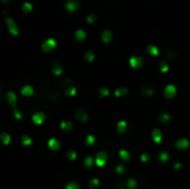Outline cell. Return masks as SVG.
Here are the masks:
<instances>
[{
  "instance_id": "obj_31",
  "label": "cell",
  "mask_w": 190,
  "mask_h": 189,
  "mask_svg": "<svg viewBox=\"0 0 190 189\" xmlns=\"http://www.w3.org/2000/svg\"><path fill=\"white\" fill-rule=\"evenodd\" d=\"M86 144H87L88 146H94L95 144H96V137H95L94 135H88V136L86 137Z\"/></svg>"
},
{
  "instance_id": "obj_22",
  "label": "cell",
  "mask_w": 190,
  "mask_h": 189,
  "mask_svg": "<svg viewBox=\"0 0 190 189\" xmlns=\"http://www.w3.org/2000/svg\"><path fill=\"white\" fill-rule=\"evenodd\" d=\"M83 166L87 169H91L95 166V158L92 156H87L85 161H83Z\"/></svg>"
},
{
  "instance_id": "obj_20",
  "label": "cell",
  "mask_w": 190,
  "mask_h": 189,
  "mask_svg": "<svg viewBox=\"0 0 190 189\" xmlns=\"http://www.w3.org/2000/svg\"><path fill=\"white\" fill-rule=\"evenodd\" d=\"M100 185H101V181H100L99 178L94 177L90 179V181H89V183H88V187H89L90 189H97L98 187H100Z\"/></svg>"
},
{
  "instance_id": "obj_13",
  "label": "cell",
  "mask_w": 190,
  "mask_h": 189,
  "mask_svg": "<svg viewBox=\"0 0 190 189\" xmlns=\"http://www.w3.org/2000/svg\"><path fill=\"white\" fill-rule=\"evenodd\" d=\"M46 120V116H45L44 112H41V111H38V112H36L33 116H32V121L33 124L36 125H42Z\"/></svg>"
},
{
  "instance_id": "obj_14",
  "label": "cell",
  "mask_w": 190,
  "mask_h": 189,
  "mask_svg": "<svg viewBox=\"0 0 190 189\" xmlns=\"http://www.w3.org/2000/svg\"><path fill=\"white\" fill-rule=\"evenodd\" d=\"M129 65L132 68H140L142 67L143 60L141 57H131V58L129 59Z\"/></svg>"
},
{
  "instance_id": "obj_9",
  "label": "cell",
  "mask_w": 190,
  "mask_h": 189,
  "mask_svg": "<svg viewBox=\"0 0 190 189\" xmlns=\"http://www.w3.org/2000/svg\"><path fill=\"white\" fill-rule=\"evenodd\" d=\"M66 9H67L69 12H76L80 7V2L78 0H69L66 2Z\"/></svg>"
},
{
  "instance_id": "obj_37",
  "label": "cell",
  "mask_w": 190,
  "mask_h": 189,
  "mask_svg": "<svg viewBox=\"0 0 190 189\" xmlns=\"http://www.w3.org/2000/svg\"><path fill=\"white\" fill-rule=\"evenodd\" d=\"M67 157L69 160H75L77 158V152L76 151H73V150H69L67 152Z\"/></svg>"
},
{
  "instance_id": "obj_4",
  "label": "cell",
  "mask_w": 190,
  "mask_h": 189,
  "mask_svg": "<svg viewBox=\"0 0 190 189\" xmlns=\"http://www.w3.org/2000/svg\"><path fill=\"white\" fill-rule=\"evenodd\" d=\"M117 156H118V159L123 163H128L130 160H131V151L129 150V149H126V148H120L118 149L117 151Z\"/></svg>"
},
{
  "instance_id": "obj_32",
  "label": "cell",
  "mask_w": 190,
  "mask_h": 189,
  "mask_svg": "<svg viewBox=\"0 0 190 189\" xmlns=\"http://www.w3.org/2000/svg\"><path fill=\"white\" fill-rule=\"evenodd\" d=\"M64 93H66V95H67L68 97H73L77 93V88L76 87H68Z\"/></svg>"
},
{
  "instance_id": "obj_2",
  "label": "cell",
  "mask_w": 190,
  "mask_h": 189,
  "mask_svg": "<svg viewBox=\"0 0 190 189\" xmlns=\"http://www.w3.org/2000/svg\"><path fill=\"white\" fill-rule=\"evenodd\" d=\"M109 154L106 150H100L98 151L96 158H95V165H96L98 168H105L107 166V163L109 161Z\"/></svg>"
},
{
  "instance_id": "obj_19",
  "label": "cell",
  "mask_w": 190,
  "mask_h": 189,
  "mask_svg": "<svg viewBox=\"0 0 190 189\" xmlns=\"http://www.w3.org/2000/svg\"><path fill=\"white\" fill-rule=\"evenodd\" d=\"M33 93H35L33 88H32V86H29V85H27V86L22 87V89H21V95H22V96L30 97L33 95Z\"/></svg>"
},
{
  "instance_id": "obj_12",
  "label": "cell",
  "mask_w": 190,
  "mask_h": 189,
  "mask_svg": "<svg viewBox=\"0 0 190 189\" xmlns=\"http://www.w3.org/2000/svg\"><path fill=\"white\" fill-rule=\"evenodd\" d=\"M158 122L159 124H161V125H168L170 121H171V119H173V117H171V115L170 113H168V112H162V113H160L158 116Z\"/></svg>"
},
{
  "instance_id": "obj_17",
  "label": "cell",
  "mask_w": 190,
  "mask_h": 189,
  "mask_svg": "<svg viewBox=\"0 0 190 189\" xmlns=\"http://www.w3.org/2000/svg\"><path fill=\"white\" fill-rule=\"evenodd\" d=\"M7 101L12 106V107L16 108V104H17V96L14 91H9L7 93Z\"/></svg>"
},
{
  "instance_id": "obj_3",
  "label": "cell",
  "mask_w": 190,
  "mask_h": 189,
  "mask_svg": "<svg viewBox=\"0 0 190 189\" xmlns=\"http://www.w3.org/2000/svg\"><path fill=\"white\" fill-rule=\"evenodd\" d=\"M150 139L151 141L155 145H162L164 144V140H165V136H164V132L161 130L160 128L158 127H155V128L151 129V132H150Z\"/></svg>"
},
{
  "instance_id": "obj_30",
  "label": "cell",
  "mask_w": 190,
  "mask_h": 189,
  "mask_svg": "<svg viewBox=\"0 0 190 189\" xmlns=\"http://www.w3.org/2000/svg\"><path fill=\"white\" fill-rule=\"evenodd\" d=\"M127 93H128V89H127L126 87H121V88H119V89H117V90H114V96L121 97V96H123V95H126Z\"/></svg>"
},
{
  "instance_id": "obj_38",
  "label": "cell",
  "mask_w": 190,
  "mask_h": 189,
  "mask_svg": "<svg viewBox=\"0 0 190 189\" xmlns=\"http://www.w3.org/2000/svg\"><path fill=\"white\" fill-rule=\"evenodd\" d=\"M99 93H100V97H107V96H109V90L107 88L103 87V88H100Z\"/></svg>"
},
{
  "instance_id": "obj_16",
  "label": "cell",
  "mask_w": 190,
  "mask_h": 189,
  "mask_svg": "<svg viewBox=\"0 0 190 189\" xmlns=\"http://www.w3.org/2000/svg\"><path fill=\"white\" fill-rule=\"evenodd\" d=\"M48 147H49L51 150L57 151L60 149V143L56 138H50L49 141H48Z\"/></svg>"
},
{
  "instance_id": "obj_40",
  "label": "cell",
  "mask_w": 190,
  "mask_h": 189,
  "mask_svg": "<svg viewBox=\"0 0 190 189\" xmlns=\"http://www.w3.org/2000/svg\"><path fill=\"white\" fill-rule=\"evenodd\" d=\"M96 19H97V16L96 15H89L87 17V22H89V23H94L95 21H96Z\"/></svg>"
},
{
  "instance_id": "obj_35",
  "label": "cell",
  "mask_w": 190,
  "mask_h": 189,
  "mask_svg": "<svg viewBox=\"0 0 190 189\" xmlns=\"http://www.w3.org/2000/svg\"><path fill=\"white\" fill-rule=\"evenodd\" d=\"M85 58L87 61H89V62H92V61L95 60V55L92 51H87V53H85Z\"/></svg>"
},
{
  "instance_id": "obj_33",
  "label": "cell",
  "mask_w": 190,
  "mask_h": 189,
  "mask_svg": "<svg viewBox=\"0 0 190 189\" xmlns=\"http://www.w3.org/2000/svg\"><path fill=\"white\" fill-rule=\"evenodd\" d=\"M21 10L25 12V14H27V12H31L32 10V5L29 2H25L24 5H22V7H21Z\"/></svg>"
},
{
  "instance_id": "obj_34",
  "label": "cell",
  "mask_w": 190,
  "mask_h": 189,
  "mask_svg": "<svg viewBox=\"0 0 190 189\" xmlns=\"http://www.w3.org/2000/svg\"><path fill=\"white\" fill-rule=\"evenodd\" d=\"M64 189H80L79 185L76 181H71V183H68L66 186H64Z\"/></svg>"
},
{
  "instance_id": "obj_41",
  "label": "cell",
  "mask_w": 190,
  "mask_h": 189,
  "mask_svg": "<svg viewBox=\"0 0 190 189\" xmlns=\"http://www.w3.org/2000/svg\"><path fill=\"white\" fill-rule=\"evenodd\" d=\"M1 1H2L3 3H7V2H8V1H9V0H1Z\"/></svg>"
},
{
  "instance_id": "obj_10",
  "label": "cell",
  "mask_w": 190,
  "mask_h": 189,
  "mask_svg": "<svg viewBox=\"0 0 190 189\" xmlns=\"http://www.w3.org/2000/svg\"><path fill=\"white\" fill-rule=\"evenodd\" d=\"M116 130L119 135H125L128 130V122L126 120H119L116 125Z\"/></svg>"
},
{
  "instance_id": "obj_11",
  "label": "cell",
  "mask_w": 190,
  "mask_h": 189,
  "mask_svg": "<svg viewBox=\"0 0 190 189\" xmlns=\"http://www.w3.org/2000/svg\"><path fill=\"white\" fill-rule=\"evenodd\" d=\"M164 93H165V96H166V98L171 99L176 96V93H177V88H176V86H173V85H168V86L165 88Z\"/></svg>"
},
{
  "instance_id": "obj_36",
  "label": "cell",
  "mask_w": 190,
  "mask_h": 189,
  "mask_svg": "<svg viewBox=\"0 0 190 189\" xmlns=\"http://www.w3.org/2000/svg\"><path fill=\"white\" fill-rule=\"evenodd\" d=\"M159 69H160L161 73H168V70H169V67H168V65L165 64V62H160V64H159Z\"/></svg>"
},
{
  "instance_id": "obj_5",
  "label": "cell",
  "mask_w": 190,
  "mask_h": 189,
  "mask_svg": "<svg viewBox=\"0 0 190 189\" xmlns=\"http://www.w3.org/2000/svg\"><path fill=\"white\" fill-rule=\"evenodd\" d=\"M157 160L160 163H169L170 160H171V156H170L169 150H167V149L159 150L158 154H157Z\"/></svg>"
},
{
  "instance_id": "obj_29",
  "label": "cell",
  "mask_w": 190,
  "mask_h": 189,
  "mask_svg": "<svg viewBox=\"0 0 190 189\" xmlns=\"http://www.w3.org/2000/svg\"><path fill=\"white\" fill-rule=\"evenodd\" d=\"M21 143H22L24 146H30L32 144L31 137L28 136V135H24V136L21 137Z\"/></svg>"
},
{
  "instance_id": "obj_26",
  "label": "cell",
  "mask_w": 190,
  "mask_h": 189,
  "mask_svg": "<svg viewBox=\"0 0 190 189\" xmlns=\"http://www.w3.org/2000/svg\"><path fill=\"white\" fill-rule=\"evenodd\" d=\"M75 37H76V39L78 41H82V40H85L86 39L87 35H86V32L83 31L82 29H79V30H77V31L75 32Z\"/></svg>"
},
{
  "instance_id": "obj_24",
  "label": "cell",
  "mask_w": 190,
  "mask_h": 189,
  "mask_svg": "<svg viewBox=\"0 0 190 189\" xmlns=\"http://www.w3.org/2000/svg\"><path fill=\"white\" fill-rule=\"evenodd\" d=\"M146 50H147V53L151 56H158L159 55V49L156 46H153V45H148Z\"/></svg>"
},
{
  "instance_id": "obj_1",
  "label": "cell",
  "mask_w": 190,
  "mask_h": 189,
  "mask_svg": "<svg viewBox=\"0 0 190 189\" xmlns=\"http://www.w3.org/2000/svg\"><path fill=\"white\" fill-rule=\"evenodd\" d=\"M173 149L177 151H189L190 150V138L188 136L177 137L173 143Z\"/></svg>"
},
{
  "instance_id": "obj_39",
  "label": "cell",
  "mask_w": 190,
  "mask_h": 189,
  "mask_svg": "<svg viewBox=\"0 0 190 189\" xmlns=\"http://www.w3.org/2000/svg\"><path fill=\"white\" fill-rule=\"evenodd\" d=\"M14 113H15V118L16 119H22V113H21V111L19 110V109H17V108H15V111H14Z\"/></svg>"
},
{
  "instance_id": "obj_8",
  "label": "cell",
  "mask_w": 190,
  "mask_h": 189,
  "mask_svg": "<svg viewBox=\"0 0 190 189\" xmlns=\"http://www.w3.org/2000/svg\"><path fill=\"white\" fill-rule=\"evenodd\" d=\"M125 183H126L127 189H138V187H139L138 179L135 176H128L125 180Z\"/></svg>"
},
{
  "instance_id": "obj_15",
  "label": "cell",
  "mask_w": 190,
  "mask_h": 189,
  "mask_svg": "<svg viewBox=\"0 0 190 189\" xmlns=\"http://www.w3.org/2000/svg\"><path fill=\"white\" fill-rule=\"evenodd\" d=\"M151 159H152V156L149 151H142L140 154V156H139V161H140L141 163H143V165L150 163Z\"/></svg>"
},
{
  "instance_id": "obj_27",
  "label": "cell",
  "mask_w": 190,
  "mask_h": 189,
  "mask_svg": "<svg viewBox=\"0 0 190 189\" xmlns=\"http://www.w3.org/2000/svg\"><path fill=\"white\" fill-rule=\"evenodd\" d=\"M52 73L56 76H60L62 73V67L59 62H56L52 66Z\"/></svg>"
},
{
  "instance_id": "obj_18",
  "label": "cell",
  "mask_w": 190,
  "mask_h": 189,
  "mask_svg": "<svg viewBox=\"0 0 190 189\" xmlns=\"http://www.w3.org/2000/svg\"><path fill=\"white\" fill-rule=\"evenodd\" d=\"M76 119H78V120H80V121H82V122H85V121H87L88 119H89V115H88L86 111H83V110H78L76 112Z\"/></svg>"
},
{
  "instance_id": "obj_6",
  "label": "cell",
  "mask_w": 190,
  "mask_h": 189,
  "mask_svg": "<svg viewBox=\"0 0 190 189\" xmlns=\"http://www.w3.org/2000/svg\"><path fill=\"white\" fill-rule=\"evenodd\" d=\"M57 47V41L53 39V38H48L47 40L45 41L42 46H41V49L44 53H50L51 50H53Z\"/></svg>"
},
{
  "instance_id": "obj_25",
  "label": "cell",
  "mask_w": 190,
  "mask_h": 189,
  "mask_svg": "<svg viewBox=\"0 0 190 189\" xmlns=\"http://www.w3.org/2000/svg\"><path fill=\"white\" fill-rule=\"evenodd\" d=\"M140 91L142 95H145V96H152L153 93H155V90L152 89V88L148 87V86H142V87L140 88Z\"/></svg>"
},
{
  "instance_id": "obj_21",
  "label": "cell",
  "mask_w": 190,
  "mask_h": 189,
  "mask_svg": "<svg viewBox=\"0 0 190 189\" xmlns=\"http://www.w3.org/2000/svg\"><path fill=\"white\" fill-rule=\"evenodd\" d=\"M0 140H1V143H2L3 145L7 146L10 144V141H11V136H10L8 132L3 131V132L0 134Z\"/></svg>"
},
{
  "instance_id": "obj_23",
  "label": "cell",
  "mask_w": 190,
  "mask_h": 189,
  "mask_svg": "<svg viewBox=\"0 0 190 189\" xmlns=\"http://www.w3.org/2000/svg\"><path fill=\"white\" fill-rule=\"evenodd\" d=\"M112 39V32L110 30H103L101 33V40L103 42H109Z\"/></svg>"
},
{
  "instance_id": "obj_28",
  "label": "cell",
  "mask_w": 190,
  "mask_h": 189,
  "mask_svg": "<svg viewBox=\"0 0 190 189\" xmlns=\"http://www.w3.org/2000/svg\"><path fill=\"white\" fill-rule=\"evenodd\" d=\"M60 128L62 130L70 131L72 129V124H71V121H61L60 122Z\"/></svg>"
},
{
  "instance_id": "obj_7",
  "label": "cell",
  "mask_w": 190,
  "mask_h": 189,
  "mask_svg": "<svg viewBox=\"0 0 190 189\" xmlns=\"http://www.w3.org/2000/svg\"><path fill=\"white\" fill-rule=\"evenodd\" d=\"M6 23H7V27H8L9 32H10L12 36H18L19 35V28H18V26L16 25V22L14 21L12 18L7 17L6 18Z\"/></svg>"
}]
</instances>
